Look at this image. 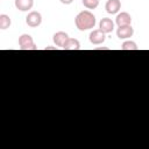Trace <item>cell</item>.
Segmentation results:
<instances>
[{
    "mask_svg": "<svg viewBox=\"0 0 149 149\" xmlns=\"http://www.w3.org/2000/svg\"><path fill=\"white\" fill-rule=\"evenodd\" d=\"M95 22H97L95 16L90 10H81L80 13L77 14V16L74 19L76 27L80 31H84V30H88V29L94 28Z\"/></svg>",
    "mask_w": 149,
    "mask_h": 149,
    "instance_id": "obj_1",
    "label": "cell"
},
{
    "mask_svg": "<svg viewBox=\"0 0 149 149\" xmlns=\"http://www.w3.org/2000/svg\"><path fill=\"white\" fill-rule=\"evenodd\" d=\"M19 48L21 50H36L37 47L34 43L33 37L29 34H22L19 37Z\"/></svg>",
    "mask_w": 149,
    "mask_h": 149,
    "instance_id": "obj_2",
    "label": "cell"
},
{
    "mask_svg": "<svg viewBox=\"0 0 149 149\" xmlns=\"http://www.w3.org/2000/svg\"><path fill=\"white\" fill-rule=\"evenodd\" d=\"M26 23L30 28H36L42 23V15L36 10H31L26 16Z\"/></svg>",
    "mask_w": 149,
    "mask_h": 149,
    "instance_id": "obj_3",
    "label": "cell"
},
{
    "mask_svg": "<svg viewBox=\"0 0 149 149\" xmlns=\"http://www.w3.org/2000/svg\"><path fill=\"white\" fill-rule=\"evenodd\" d=\"M88 40L92 44L98 45V44H102L106 40V34L104 31H101L100 29H94L88 35Z\"/></svg>",
    "mask_w": 149,
    "mask_h": 149,
    "instance_id": "obj_4",
    "label": "cell"
},
{
    "mask_svg": "<svg viewBox=\"0 0 149 149\" xmlns=\"http://www.w3.org/2000/svg\"><path fill=\"white\" fill-rule=\"evenodd\" d=\"M134 34V28L128 24V26H122V27H118L116 29V36L120 38V40H126V38H129L132 37Z\"/></svg>",
    "mask_w": 149,
    "mask_h": 149,
    "instance_id": "obj_5",
    "label": "cell"
},
{
    "mask_svg": "<svg viewBox=\"0 0 149 149\" xmlns=\"http://www.w3.org/2000/svg\"><path fill=\"white\" fill-rule=\"evenodd\" d=\"M115 23L118 24V27H122V26H128L132 23V16L129 15V13L127 12H121L116 15L115 17Z\"/></svg>",
    "mask_w": 149,
    "mask_h": 149,
    "instance_id": "obj_6",
    "label": "cell"
},
{
    "mask_svg": "<svg viewBox=\"0 0 149 149\" xmlns=\"http://www.w3.org/2000/svg\"><path fill=\"white\" fill-rule=\"evenodd\" d=\"M99 29L105 34H109L114 30V22L108 17H104L99 22Z\"/></svg>",
    "mask_w": 149,
    "mask_h": 149,
    "instance_id": "obj_7",
    "label": "cell"
},
{
    "mask_svg": "<svg viewBox=\"0 0 149 149\" xmlns=\"http://www.w3.org/2000/svg\"><path fill=\"white\" fill-rule=\"evenodd\" d=\"M121 8L120 0H107L105 5V9L108 14H116Z\"/></svg>",
    "mask_w": 149,
    "mask_h": 149,
    "instance_id": "obj_8",
    "label": "cell"
},
{
    "mask_svg": "<svg viewBox=\"0 0 149 149\" xmlns=\"http://www.w3.org/2000/svg\"><path fill=\"white\" fill-rule=\"evenodd\" d=\"M16 9L21 12H28L34 6V0H15L14 1Z\"/></svg>",
    "mask_w": 149,
    "mask_h": 149,
    "instance_id": "obj_9",
    "label": "cell"
},
{
    "mask_svg": "<svg viewBox=\"0 0 149 149\" xmlns=\"http://www.w3.org/2000/svg\"><path fill=\"white\" fill-rule=\"evenodd\" d=\"M68 40H69V35H68L66 33H64V31H57V33H55L54 36H52L54 43H55L57 47H62V48H63V45L65 44V42H66Z\"/></svg>",
    "mask_w": 149,
    "mask_h": 149,
    "instance_id": "obj_10",
    "label": "cell"
},
{
    "mask_svg": "<svg viewBox=\"0 0 149 149\" xmlns=\"http://www.w3.org/2000/svg\"><path fill=\"white\" fill-rule=\"evenodd\" d=\"M63 49L64 50H79L80 49V43H79V41L77 38L69 37V40L63 45Z\"/></svg>",
    "mask_w": 149,
    "mask_h": 149,
    "instance_id": "obj_11",
    "label": "cell"
},
{
    "mask_svg": "<svg viewBox=\"0 0 149 149\" xmlns=\"http://www.w3.org/2000/svg\"><path fill=\"white\" fill-rule=\"evenodd\" d=\"M12 24V20L7 14H1L0 15V29L1 30H6L10 27Z\"/></svg>",
    "mask_w": 149,
    "mask_h": 149,
    "instance_id": "obj_12",
    "label": "cell"
},
{
    "mask_svg": "<svg viewBox=\"0 0 149 149\" xmlns=\"http://www.w3.org/2000/svg\"><path fill=\"white\" fill-rule=\"evenodd\" d=\"M121 50H139V47L134 41H125L121 44Z\"/></svg>",
    "mask_w": 149,
    "mask_h": 149,
    "instance_id": "obj_13",
    "label": "cell"
},
{
    "mask_svg": "<svg viewBox=\"0 0 149 149\" xmlns=\"http://www.w3.org/2000/svg\"><path fill=\"white\" fill-rule=\"evenodd\" d=\"M81 2L87 9H95L99 6V0H81Z\"/></svg>",
    "mask_w": 149,
    "mask_h": 149,
    "instance_id": "obj_14",
    "label": "cell"
},
{
    "mask_svg": "<svg viewBox=\"0 0 149 149\" xmlns=\"http://www.w3.org/2000/svg\"><path fill=\"white\" fill-rule=\"evenodd\" d=\"M63 5H70V3H72L73 2V0H59Z\"/></svg>",
    "mask_w": 149,
    "mask_h": 149,
    "instance_id": "obj_15",
    "label": "cell"
},
{
    "mask_svg": "<svg viewBox=\"0 0 149 149\" xmlns=\"http://www.w3.org/2000/svg\"><path fill=\"white\" fill-rule=\"evenodd\" d=\"M50 49H51V50H56L55 47H47V48H45V50H50Z\"/></svg>",
    "mask_w": 149,
    "mask_h": 149,
    "instance_id": "obj_16",
    "label": "cell"
}]
</instances>
